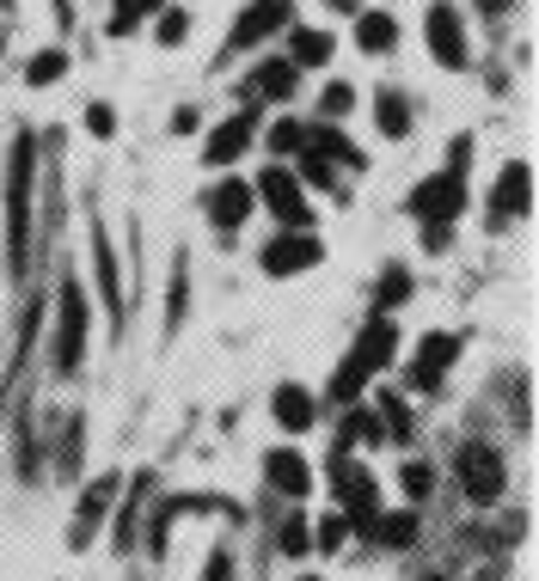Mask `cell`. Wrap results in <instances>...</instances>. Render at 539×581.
<instances>
[{"label": "cell", "instance_id": "cell-1", "mask_svg": "<svg viewBox=\"0 0 539 581\" xmlns=\"http://www.w3.org/2000/svg\"><path fill=\"white\" fill-rule=\"evenodd\" d=\"M392 343H399V331H392V319H374L368 331L355 336L350 361L338 367V380H331V398L338 404H362V392H368V380L380 374L386 361H392Z\"/></svg>", "mask_w": 539, "mask_h": 581}, {"label": "cell", "instance_id": "cell-2", "mask_svg": "<svg viewBox=\"0 0 539 581\" xmlns=\"http://www.w3.org/2000/svg\"><path fill=\"white\" fill-rule=\"evenodd\" d=\"M25 227H32V135H19L7 166V263L25 270Z\"/></svg>", "mask_w": 539, "mask_h": 581}, {"label": "cell", "instance_id": "cell-3", "mask_svg": "<svg viewBox=\"0 0 539 581\" xmlns=\"http://www.w3.org/2000/svg\"><path fill=\"white\" fill-rule=\"evenodd\" d=\"M454 472H460V489L472 502H496L503 496V453L491 441H466L454 453Z\"/></svg>", "mask_w": 539, "mask_h": 581}, {"label": "cell", "instance_id": "cell-4", "mask_svg": "<svg viewBox=\"0 0 539 581\" xmlns=\"http://www.w3.org/2000/svg\"><path fill=\"white\" fill-rule=\"evenodd\" d=\"M460 209H466V178L460 171H435V178H423L411 190V214L430 221V227H447Z\"/></svg>", "mask_w": 539, "mask_h": 581}, {"label": "cell", "instance_id": "cell-5", "mask_svg": "<svg viewBox=\"0 0 539 581\" xmlns=\"http://www.w3.org/2000/svg\"><path fill=\"white\" fill-rule=\"evenodd\" d=\"M289 19H294V7H289V0H251L246 13L233 19V31H227V49H258V44H270L277 31H289Z\"/></svg>", "mask_w": 539, "mask_h": 581}, {"label": "cell", "instance_id": "cell-6", "mask_svg": "<svg viewBox=\"0 0 539 581\" xmlns=\"http://www.w3.org/2000/svg\"><path fill=\"white\" fill-rule=\"evenodd\" d=\"M80 349H86V300H80V282H62V319H56V367L74 374Z\"/></svg>", "mask_w": 539, "mask_h": 581}, {"label": "cell", "instance_id": "cell-7", "mask_svg": "<svg viewBox=\"0 0 539 581\" xmlns=\"http://www.w3.org/2000/svg\"><path fill=\"white\" fill-rule=\"evenodd\" d=\"M319 258H325V245L313 239V233L294 227V233H282V239L263 245V258H258V263H263V275H301V270H313Z\"/></svg>", "mask_w": 539, "mask_h": 581}, {"label": "cell", "instance_id": "cell-8", "mask_svg": "<svg viewBox=\"0 0 539 581\" xmlns=\"http://www.w3.org/2000/svg\"><path fill=\"white\" fill-rule=\"evenodd\" d=\"M251 197L270 202V214H277L282 227H307V221H313L307 197H301V178H289V171H277V166L258 178V190H251Z\"/></svg>", "mask_w": 539, "mask_h": 581}, {"label": "cell", "instance_id": "cell-9", "mask_svg": "<svg viewBox=\"0 0 539 581\" xmlns=\"http://www.w3.org/2000/svg\"><path fill=\"white\" fill-rule=\"evenodd\" d=\"M331 484H338V502L350 508L362 526H368L374 514H380V484H374V472H362V465H350V459H338L331 465Z\"/></svg>", "mask_w": 539, "mask_h": 581}, {"label": "cell", "instance_id": "cell-10", "mask_svg": "<svg viewBox=\"0 0 539 581\" xmlns=\"http://www.w3.org/2000/svg\"><path fill=\"white\" fill-rule=\"evenodd\" d=\"M423 31H430V49H435L442 68H466V25H460V13H454L447 0H435V7H430Z\"/></svg>", "mask_w": 539, "mask_h": 581}, {"label": "cell", "instance_id": "cell-11", "mask_svg": "<svg viewBox=\"0 0 539 581\" xmlns=\"http://www.w3.org/2000/svg\"><path fill=\"white\" fill-rule=\"evenodd\" d=\"M251 135H258V117H251V110H233L227 122H215V135H209L202 159H209V166H227V159H239V153L251 147Z\"/></svg>", "mask_w": 539, "mask_h": 581}, {"label": "cell", "instance_id": "cell-12", "mask_svg": "<svg viewBox=\"0 0 539 581\" xmlns=\"http://www.w3.org/2000/svg\"><path fill=\"white\" fill-rule=\"evenodd\" d=\"M110 496H117V477H98V484H86V496H80V508H74V526H68V538H74V550L93 538V526L105 520V508H110Z\"/></svg>", "mask_w": 539, "mask_h": 581}, {"label": "cell", "instance_id": "cell-13", "mask_svg": "<svg viewBox=\"0 0 539 581\" xmlns=\"http://www.w3.org/2000/svg\"><path fill=\"white\" fill-rule=\"evenodd\" d=\"M447 361H454V336H423V343H417V361H411V386L417 392H430L435 380H442L447 374Z\"/></svg>", "mask_w": 539, "mask_h": 581}, {"label": "cell", "instance_id": "cell-14", "mask_svg": "<svg viewBox=\"0 0 539 581\" xmlns=\"http://www.w3.org/2000/svg\"><path fill=\"white\" fill-rule=\"evenodd\" d=\"M380 441H386L380 411H362V404H350V416L338 423V453H355V447H380Z\"/></svg>", "mask_w": 539, "mask_h": 581}, {"label": "cell", "instance_id": "cell-15", "mask_svg": "<svg viewBox=\"0 0 539 581\" xmlns=\"http://www.w3.org/2000/svg\"><path fill=\"white\" fill-rule=\"evenodd\" d=\"M277 423L289 428V435H307V428L319 423V398H313L307 386H282L277 392Z\"/></svg>", "mask_w": 539, "mask_h": 581}, {"label": "cell", "instance_id": "cell-16", "mask_svg": "<svg viewBox=\"0 0 539 581\" xmlns=\"http://www.w3.org/2000/svg\"><path fill=\"white\" fill-rule=\"evenodd\" d=\"M527 202H534V166H503V178H496V214H527Z\"/></svg>", "mask_w": 539, "mask_h": 581}, {"label": "cell", "instance_id": "cell-17", "mask_svg": "<svg viewBox=\"0 0 539 581\" xmlns=\"http://www.w3.org/2000/svg\"><path fill=\"white\" fill-rule=\"evenodd\" d=\"M307 153H319L325 166H362V147H350V135H338L331 122H319V129H307V141H301Z\"/></svg>", "mask_w": 539, "mask_h": 581}, {"label": "cell", "instance_id": "cell-18", "mask_svg": "<svg viewBox=\"0 0 539 581\" xmlns=\"http://www.w3.org/2000/svg\"><path fill=\"white\" fill-rule=\"evenodd\" d=\"M263 472H270V484H277L282 496H307V489H313V472H307V459H301V453H289V447H277V453H270V465H263Z\"/></svg>", "mask_w": 539, "mask_h": 581}, {"label": "cell", "instance_id": "cell-19", "mask_svg": "<svg viewBox=\"0 0 539 581\" xmlns=\"http://www.w3.org/2000/svg\"><path fill=\"white\" fill-rule=\"evenodd\" d=\"M331 31H313V25H294L289 31V61L294 68H325V61H331Z\"/></svg>", "mask_w": 539, "mask_h": 581}, {"label": "cell", "instance_id": "cell-20", "mask_svg": "<svg viewBox=\"0 0 539 581\" xmlns=\"http://www.w3.org/2000/svg\"><path fill=\"white\" fill-rule=\"evenodd\" d=\"M368 533L380 538L386 550H405V545H417V538H423V526H417V508H399V514H374Z\"/></svg>", "mask_w": 539, "mask_h": 581}, {"label": "cell", "instance_id": "cell-21", "mask_svg": "<svg viewBox=\"0 0 539 581\" xmlns=\"http://www.w3.org/2000/svg\"><path fill=\"white\" fill-rule=\"evenodd\" d=\"M294 74H301L294 61H263L258 74L246 80V98H251V105H258V98H289V92H294Z\"/></svg>", "mask_w": 539, "mask_h": 581}, {"label": "cell", "instance_id": "cell-22", "mask_svg": "<svg viewBox=\"0 0 539 581\" xmlns=\"http://www.w3.org/2000/svg\"><path fill=\"white\" fill-rule=\"evenodd\" d=\"M251 214V183H221L215 197H209V221L215 227H239Z\"/></svg>", "mask_w": 539, "mask_h": 581}, {"label": "cell", "instance_id": "cell-23", "mask_svg": "<svg viewBox=\"0 0 539 581\" xmlns=\"http://www.w3.org/2000/svg\"><path fill=\"white\" fill-rule=\"evenodd\" d=\"M355 44L368 49V56H386V49L399 44V25H392L386 13H362L355 19Z\"/></svg>", "mask_w": 539, "mask_h": 581}, {"label": "cell", "instance_id": "cell-24", "mask_svg": "<svg viewBox=\"0 0 539 581\" xmlns=\"http://www.w3.org/2000/svg\"><path fill=\"white\" fill-rule=\"evenodd\" d=\"M374 122H380V135H405L411 129V105H405V92H374Z\"/></svg>", "mask_w": 539, "mask_h": 581}, {"label": "cell", "instance_id": "cell-25", "mask_svg": "<svg viewBox=\"0 0 539 581\" xmlns=\"http://www.w3.org/2000/svg\"><path fill=\"white\" fill-rule=\"evenodd\" d=\"M93 251H98V288H105V300L124 312V282H117V258H110L105 233H93Z\"/></svg>", "mask_w": 539, "mask_h": 581}, {"label": "cell", "instance_id": "cell-26", "mask_svg": "<svg viewBox=\"0 0 539 581\" xmlns=\"http://www.w3.org/2000/svg\"><path fill=\"white\" fill-rule=\"evenodd\" d=\"M62 74H68V56H62V49H44V56L25 68V80H32V86H49V80H62Z\"/></svg>", "mask_w": 539, "mask_h": 581}, {"label": "cell", "instance_id": "cell-27", "mask_svg": "<svg viewBox=\"0 0 539 581\" xmlns=\"http://www.w3.org/2000/svg\"><path fill=\"white\" fill-rule=\"evenodd\" d=\"M160 0H117V13H110V31H117V37H124V31H136L141 19L154 13Z\"/></svg>", "mask_w": 539, "mask_h": 581}, {"label": "cell", "instance_id": "cell-28", "mask_svg": "<svg viewBox=\"0 0 539 581\" xmlns=\"http://www.w3.org/2000/svg\"><path fill=\"white\" fill-rule=\"evenodd\" d=\"M301 141H307V122H294V117H282L270 129V153H301Z\"/></svg>", "mask_w": 539, "mask_h": 581}, {"label": "cell", "instance_id": "cell-29", "mask_svg": "<svg viewBox=\"0 0 539 581\" xmlns=\"http://www.w3.org/2000/svg\"><path fill=\"white\" fill-rule=\"evenodd\" d=\"M430 484H435V472L423 465V459H411V465H405V496H411V508L430 496Z\"/></svg>", "mask_w": 539, "mask_h": 581}, {"label": "cell", "instance_id": "cell-30", "mask_svg": "<svg viewBox=\"0 0 539 581\" xmlns=\"http://www.w3.org/2000/svg\"><path fill=\"white\" fill-rule=\"evenodd\" d=\"M405 294H411V275H405V270H386V275H380V312H392Z\"/></svg>", "mask_w": 539, "mask_h": 581}, {"label": "cell", "instance_id": "cell-31", "mask_svg": "<svg viewBox=\"0 0 539 581\" xmlns=\"http://www.w3.org/2000/svg\"><path fill=\"white\" fill-rule=\"evenodd\" d=\"M185 31H190V13H185V7H166V13H160V44H178Z\"/></svg>", "mask_w": 539, "mask_h": 581}, {"label": "cell", "instance_id": "cell-32", "mask_svg": "<svg viewBox=\"0 0 539 581\" xmlns=\"http://www.w3.org/2000/svg\"><path fill=\"white\" fill-rule=\"evenodd\" d=\"M307 545H313V533L301 520H289V526H282V550H289V557H307Z\"/></svg>", "mask_w": 539, "mask_h": 581}, {"label": "cell", "instance_id": "cell-33", "mask_svg": "<svg viewBox=\"0 0 539 581\" xmlns=\"http://www.w3.org/2000/svg\"><path fill=\"white\" fill-rule=\"evenodd\" d=\"M343 533H350V520H343V514H331V520L319 526V550H338V545H343Z\"/></svg>", "mask_w": 539, "mask_h": 581}, {"label": "cell", "instance_id": "cell-34", "mask_svg": "<svg viewBox=\"0 0 539 581\" xmlns=\"http://www.w3.org/2000/svg\"><path fill=\"white\" fill-rule=\"evenodd\" d=\"M350 105H355V92H350V86H325V117H343Z\"/></svg>", "mask_w": 539, "mask_h": 581}, {"label": "cell", "instance_id": "cell-35", "mask_svg": "<svg viewBox=\"0 0 539 581\" xmlns=\"http://www.w3.org/2000/svg\"><path fill=\"white\" fill-rule=\"evenodd\" d=\"M86 129H93V135H110V129H117V117H110V105H93V110H86Z\"/></svg>", "mask_w": 539, "mask_h": 581}, {"label": "cell", "instance_id": "cell-36", "mask_svg": "<svg viewBox=\"0 0 539 581\" xmlns=\"http://www.w3.org/2000/svg\"><path fill=\"white\" fill-rule=\"evenodd\" d=\"M478 7H484V13H508V7H515V0H478Z\"/></svg>", "mask_w": 539, "mask_h": 581}, {"label": "cell", "instance_id": "cell-37", "mask_svg": "<svg viewBox=\"0 0 539 581\" xmlns=\"http://www.w3.org/2000/svg\"><path fill=\"white\" fill-rule=\"evenodd\" d=\"M331 7H343V13H355V7H362V0H331Z\"/></svg>", "mask_w": 539, "mask_h": 581}]
</instances>
